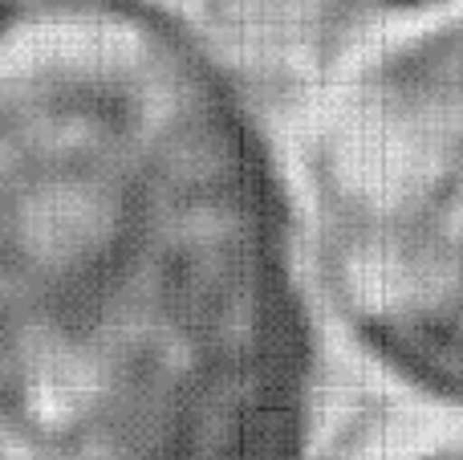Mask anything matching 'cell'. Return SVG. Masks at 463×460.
<instances>
[{"label": "cell", "instance_id": "obj_3", "mask_svg": "<svg viewBox=\"0 0 463 460\" xmlns=\"http://www.w3.org/2000/svg\"><path fill=\"white\" fill-rule=\"evenodd\" d=\"M378 460H463V440H427V445H407L399 453H386Z\"/></svg>", "mask_w": 463, "mask_h": 460}, {"label": "cell", "instance_id": "obj_1", "mask_svg": "<svg viewBox=\"0 0 463 460\" xmlns=\"http://www.w3.org/2000/svg\"><path fill=\"white\" fill-rule=\"evenodd\" d=\"M317 339L260 130L175 24L0 16V460H309Z\"/></svg>", "mask_w": 463, "mask_h": 460}, {"label": "cell", "instance_id": "obj_2", "mask_svg": "<svg viewBox=\"0 0 463 460\" xmlns=\"http://www.w3.org/2000/svg\"><path fill=\"white\" fill-rule=\"evenodd\" d=\"M309 228L362 350L463 407V16L383 49L326 98Z\"/></svg>", "mask_w": 463, "mask_h": 460}, {"label": "cell", "instance_id": "obj_4", "mask_svg": "<svg viewBox=\"0 0 463 460\" xmlns=\"http://www.w3.org/2000/svg\"><path fill=\"white\" fill-rule=\"evenodd\" d=\"M313 5L334 8V13H386V8H411L423 0H313Z\"/></svg>", "mask_w": 463, "mask_h": 460}]
</instances>
